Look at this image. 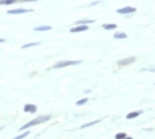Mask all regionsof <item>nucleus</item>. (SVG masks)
<instances>
[{"mask_svg":"<svg viewBox=\"0 0 155 139\" xmlns=\"http://www.w3.org/2000/svg\"><path fill=\"white\" fill-rule=\"evenodd\" d=\"M93 23H94L93 19H81V20L76 21L77 25H90V24H93Z\"/></svg>","mask_w":155,"mask_h":139,"instance_id":"nucleus-8","label":"nucleus"},{"mask_svg":"<svg viewBox=\"0 0 155 139\" xmlns=\"http://www.w3.org/2000/svg\"><path fill=\"white\" fill-rule=\"evenodd\" d=\"M40 42H37V41H35V42H28V44H24L21 46V49H28V48H32V46H37Z\"/></svg>","mask_w":155,"mask_h":139,"instance_id":"nucleus-14","label":"nucleus"},{"mask_svg":"<svg viewBox=\"0 0 155 139\" xmlns=\"http://www.w3.org/2000/svg\"><path fill=\"white\" fill-rule=\"evenodd\" d=\"M135 57L134 56H130V57H126V58H122L118 61V65L119 66H127V65H131V64L135 62Z\"/></svg>","mask_w":155,"mask_h":139,"instance_id":"nucleus-5","label":"nucleus"},{"mask_svg":"<svg viewBox=\"0 0 155 139\" xmlns=\"http://www.w3.org/2000/svg\"><path fill=\"white\" fill-rule=\"evenodd\" d=\"M51 29H52L51 25H40V27H35L33 28L35 32H48V31H51Z\"/></svg>","mask_w":155,"mask_h":139,"instance_id":"nucleus-10","label":"nucleus"},{"mask_svg":"<svg viewBox=\"0 0 155 139\" xmlns=\"http://www.w3.org/2000/svg\"><path fill=\"white\" fill-rule=\"evenodd\" d=\"M17 0H0V5H12L16 4Z\"/></svg>","mask_w":155,"mask_h":139,"instance_id":"nucleus-13","label":"nucleus"},{"mask_svg":"<svg viewBox=\"0 0 155 139\" xmlns=\"http://www.w3.org/2000/svg\"><path fill=\"white\" fill-rule=\"evenodd\" d=\"M89 29V25H77L70 28V33H81V32H86Z\"/></svg>","mask_w":155,"mask_h":139,"instance_id":"nucleus-6","label":"nucleus"},{"mask_svg":"<svg viewBox=\"0 0 155 139\" xmlns=\"http://www.w3.org/2000/svg\"><path fill=\"white\" fill-rule=\"evenodd\" d=\"M98 122H101V121H93V122H89V123L84 124V126H82V129H85V127H89V126H93V124H97Z\"/></svg>","mask_w":155,"mask_h":139,"instance_id":"nucleus-17","label":"nucleus"},{"mask_svg":"<svg viewBox=\"0 0 155 139\" xmlns=\"http://www.w3.org/2000/svg\"><path fill=\"white\" fill-rule=\"evenodd\" d=\"M32 8H13V9H8V15H23V13H31L32 12Z\"/></svg>","mask_w":155,"mask_h":139,"instance_id":"nucleus-4","label":"nucleus"},{"mask_svg":"<svg viewBox=\"0 0 155 139\" xmlns=\"http://www.w3.org/2000/svg\"><path fill=\"white\" fill-rule=\"evenodd\" d=\"M52 117L51 115H40V117H37V118H35L32 119L31 122H28L25 124H23L21 127H20V130L24 131V130H28V129H31V127H33V126H37V124H40V123H44V122H48L49 119H51Z\"/></svg>","mask_w":155,"mask_h":139,"instance_id":"nucleus-1","label":"nucleus"},{"mask_svg":"<svg viewBox=\"0 0 155 139\" xmlns=\"http://www.w3.org/2000/svg\"><path fill=\"white\" fill-rule=\"evenodd\" d=\"M117 24H114V23H106V24H102V28H104L105 31H114V29H117Z\"/></svg>","mask_w":155,"mask_h":139,"instance_id":"nucleus-9","label":"nucleus"},{"mask_svg":"<svg viewBox=\"0 0 155 139\" xmlns=\"http://www.w3.org/2000/svg\"><path fill=\"white\" fill-rule=\"evenodd\" d=\"M113 37H114L115 40H122V38H126V37H127V35H126L125 32H115Z\"/></svg>","mask_w":155,"mask_h":139,"instance_id":"nucleus-11","label":"nucleus"},{"mask_svg":"<svg viewBox=\"0 0 155 139\" xmlns=\"http://www.w3.org/2000/svg\"><path fill=\"white\" fill-rule=\"evenodd\" d=\"M146 70H150V72H155V66H153V68H150V69H146Z\"/></svg>","mask_w":155,"mask_h":139,"instance_id":"nucleus-21","label":"nucleus"},{"mask_svg":"<svg viewBox=\"0 0 155 139\" xmlns=\"http://www.w3.org/2000/svg\"><path fill=\"white\" fill-rule=\"evenodd\" d=\"M127 135H126L125 133H118L117 135H115V139H125Z\"/></svg>","mask_w":155,"mask_h":139,"instance_id":"nucleus-18","label":"nucleus"},{"mask_svg":"<svg viewBox=\"0 0 155 139\" xmlns=\"http://www.w3.org/2000/svg\"><path fill=\"white\" fill-rule=\"evenodd\" d=\"M2 130H3V127H0V131H2Z\"/></svg>","mask_w":155,"mask_h":139,"instance_id":"nucleus-24","label":"nucleus"},{"mask_svg":"<svg viewBox=\"0 0 155 139\" xmlns=\"http://www.w3.org/2000/svg\"><path fill=\"white\" fill-rule=\"evenodd\" d=\"M3 42H5V38H2V37H0V44H3Z\"/></svg>","mask_w":155,"mask_h":139,"instance_id":"nucleus-22","label":"nucleus"},{"mask_svg":"<svg viewBox=\"0 0 155 139\" xmlns=\"http://www.w3.org/2000/svg\"><path fill=\"white\" fill-rule=\"evenodd\" d=\"M37 0H17V3H35Z\"/></svg>","mask_w":155,"mask_h":139,"instance_id":"nucleus-19","label":"nucleus"},{"mask_svg":"<svg viewBox=\"0 0 155 139\" xmlns=\"http://www.w3.org/2000/svg\"><path fill=\"white\" fill-rule=\"evenodd\" d=\"M100 0H97V2H93V3H90V5H98V4H100Z\"/></svg>","mask_w":155,"mask_h":139,"instance_id":"nucleus-20","label":"nucleus"},{"mask_svg":"<svg viewBox=\"0 0 155 139\" xmlns=\"http://www.w3.org/2000/svg\"><path fill=\"white\" fill-rule=\"evenodd\" d=\"M125 139H133V138H129V137H126V138H125Z\"/></svg>","mask_w":155,"mask_h":139,"instance_id":"nucleus-23","label":"nucleus"},{"mask_svg":"<svg viewBox=\"0 0 155 139\" xmlns=\"http://www.w3.org/2000/svg\"><path fill=\"white\" fill-rule=\"evenodd\" d=\"M28 135H29V131H25V133H23V134L17 135V137H15L13 139H24V138H27Z\"/></svg>","mask_w":155,"mask_h":139,"instance_id":"nucleus-15","label":"nucleus"},{"mask_svg":"<svg viewBox=\"0 0 155 139\" xmlns=\"http://www.w3.org/2000/svg\"><path fill=\"white\" fill-rule=\"evenodd\" d=\"M82 62L81 60H61V61H57L53 65V69H62V68L66 66H73V65H80Z\"/></svg>","mask_w":155,"mask_h":139,"instance_id":"nucleus-2","label":"nucleus"},{"mask_svg":"<svg viewBox=\"0 0 155 139\" xmlns=\"http://www.w3.org/2000/svg\"><path fill=\"white\" fill-rule=\"evenodd\" d=\"M24 111L29 113V114H33V113L37 111V106L32 105V103H27V105H24Z\"/></svg>","mask_w":155,"mask_h":139,"instance_id":"nucleus-7","label":"nucleus"},{"mask_svg":"<svg viewBox=\"0 0 155 139\" xmlns=\"http://www.w3.org/2000/svg\"><path fill=\"white\" fill-rule=\"evenodd\" d=\"M137 12V8L135 7H131V5H126V7H122V8H118L117 9V13L119 15H125L130 17V15H133V13Z\"/></svg>","mask_w":155,"mask_h":139,"instance_id":"nucleus-3","label":"nucleus"},{"mask_svg":"<svg viewBox=\"0 0 155 139\" xmlns=\"http://www.w3.org/2000/svg\"><path fill=\"white\" fill-rule=\"evenodd\" d=\"M87 101H89V99H87V98L80 99V101H77V102H76V105H77V106H81V105H85V103H86Z\"/></svg>","mask_w":155,"mask_h":139,"instance_id":"nucleus-16","label":"nucleus"},{"mask_svg":"<svg viewBox=\"0 0 155 139\" xmlns=\"http://www.w3.org/2000/svg\"><path fill=\"white\" fill-rule=\"evenodd\" d=\"M140 114H142L140 110H138V111H134V113H129L127 115H126V118H127V119H134V118H137V117H139Z\"/></svg>","mask_w":155,"mask_h":139,"instance_id":"nucleus-12","label":"nucleus"}]
</instances>
